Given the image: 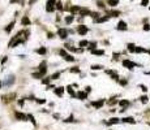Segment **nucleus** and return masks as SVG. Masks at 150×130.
<instances>
[{
  "label": "nucleus",
  "mask_w": 150,
  "mask_h": 130,
  "mask_svg": "<svg viewBox=\"0 0 150 130\" xmlns=\"http://www.w3.org/2000/svg\"><path fill=\"white\" fill-rule=\"evenodd\" d=\"M1 99H3V103H5V104L8 103V104H9V103H12L14 99H16V94L12 93V94H8V95H4Z\"/></svg>",
  "instance_id": "f257e3e1"
},
{
  "label": "nucleus",
  "mask_w": 150,
  "mask_h": 130,
  "mask_svg": "<svg viewBox=\"0 0 150 130\" xmlns=\"http://www.w3.org/2000/svg\"><path fill=\"white\" fill-rule=\"evenodd\" d=\"M56 1H58V0H48V1H47V7H46L47 12H54V9L56 8V7H55Z\"/></svg>",
  "instance_id": "f03ea898"
},
{
  "label": "nucleus",
  "mask_w": 150,
  "mask_h": 130,
  "mask_svg": "<svg viewBox=\"0 0 150 130\" xmlns=\"http://www.w3.org/2000/svg\"><path fill=\"white\" fill-rule=\"evenodd\" d=\"M58 35L61 38V39H65V38L68 37V30H65V29H59Z\"/></svg>",
  "instance_id": "7ed1b4c3"
},
{
  "label": "nucleus",
  "mask_w": 150,
  "mask_h": 130,
  "mask_svg": "<svg viewBox=\"0 0 150 130\" xmlns=\"http://www.w3.org/2000/svg\"><path fill=\"white\" fill-rule=\"evenodd\" d=\"M123 65H124L125 68H128V69H133V68L136 66V64H134L133 61H129V60H124L123 61Z\"/></svg>",
  "instance_id": "20e7f679"
},
{
  "label": "nucleus",
  "mask_w": 150,
  "mask_h": 130,
  "mask_svg": "<svg viewBox=\"0 0 150 130\" xmlns=\"http://www.w3.org/2000/svg\"><path fill=\"white\" fill-rule=\"evenodd\" d=\"M103 104H104V100H103V99H100V100H98V102H91V105L94 107V108H97V109H99Z\"/></svg>",
  "instance_id": "39448f33"
},
{
  "label": "nucleus",
  "mask_w": 150,
  "mask_h": 130,
  "mask_svg": "<svg viewBox=\"0 0 150 130\" xmlns=\"http://www.w3.org/2000/svg\"><path fill=\"white\" fill-rule=\"evenodd\" d=\"M46 66H47V63H46V61H43V63L39 65V72H40V73L46 74V72H47V68H46Z\"/></svg>",
  "instance_id": "423d86ee"
},
{
  "label": "nucleus",
  "mask_w": 150,
  "mask_h": 130,
  "mask_svg": "<svg viewBox=\"0 0 150 130\" xmlns=\"http://www.w3.org/2000/svg\"><path fill=\"white\" fill-rule=\"evenodd\" d=\"M16 117L18 118V120H22V121L28 120V114H24V113H21V112H16Z\"/></svg>",
  "instance_id": "0eeeda50"
},
{
  "label": "nucleus",
  "mask_w": 150,
  "mask_h": 130,
  "mask_svg": "<svg viewBox=\"0 0 150 130\" xmlns=\"http://www.w3.org/2000/svg\"><path fill=\"white\" fill-rule=\"evenodd\" d=\"M78 33H80L81 35H85V34L88 33V28H86L85 25H81V26H78Z\"/></svg>",
  "instance_id": "6e6552de"
},
{
  "label": "nucleus",
  "mask_w": 150,
  "mask_h": 130,
  "mask_svg": "<svg viewBox=\"0 0 150 130\" xmlns=\"http://www.w3.org/2000/svg\"><path fill=\"white\" fill-rule=\"evenodd\" d=\"M118 30H127V22L124 21H120L118 24V28H116Z\"/></svg>",
  "instance_id": "1a4fd4ad"
},
{
  "label": "nucleus",
  "mask_w": 150,
  "mask_h": 130,
  "mask_svg": "<svg viewBox=\"0 0 150 130\" xmlns=\"http://www.w3.org/2000/svg\"><path fill=\"white\" fill-rule=\"evenodd\" d=\"M55 94L58 95V96H61V95L64 94V87H61V86L56 87V89H55Z\"/></svg>",
  "instance_id": "9d476101"
},
{
  "label": "nucleus",
  "mask_w": 150,
  "mask_h": 130,
  "mask_svg": "<svg viewBox=\"0 0 150 130\" xmlns=\"http://www.w3.org/2000/svg\"><path fill=\"white\" fill-rule=\"evenodd\" d=\"M80 13H81V16L82 17H85V16H90V10L88 9V8H81V10H80Z\"/></svg>",
  "instance_id": "9b49d317"
},
{
  "label": "nucleus",
  "mask_w": 150,
  "mask_h": 130,
  "mask_svg": "<svg viewBox=\"0 0 150 130\" xmlns=\"http://www.w3.org/2000/svg\"><path fill=\"white\" fill-rule=\"evenodd\" d=\"M123 122H127V124H136L133 117H124L123 118Z\"/></svg>",
  "instance_id": "f8f14e48"
},
{
  "label": "nucleus",
  "mask_w": 150,
  "mask_h": 130,
  "mask_svg": "<svg viewBox=\"0 0 150 130\" xmlns=\"http://www.w3.org/2000/svg\"><path fill=\"white\" fill-rule=\"evenodd\" d=\"M86 96H88V93H82V91H80V93L77 94V98L80 99V100H84V99H86Z\"/></svg>",
  "instance_id": "ddd939ff"
},
{
  "label": "nucleus",
  "mask_w": 150,
  "mask_h": 130,
  "mask_svg": "<svg viewBox=\"0 0 150 130\" xmlns=\"http://www.w3.org/2000/svg\"><path fill=\"white\" fill-rule=\"evenodd\" d=\"M21 24L24 25V26H28V25H30V20H29V17H22V20H21Z\"/></svg>",
  "instance_id": "4468645a"
},
{
  "label": "nucleus",
  "mask_w": 150,
  "mask_h": 130,
  "mask_svg": "<svg viewBox=\"0 0 150 130\" xmlns=\"http://www.w3.org/2000/svg\"><path fill=\"white\" fill-rule=\"evenodd\" d=\"M91 53H94V55H99V56H102V55H104V51H103V49H91Z\"/></svg>",
  "instance_id": "2eb2a0df"
},
{
  "label": "nucleus",
  "mask_w": 150,
  "mask_h": 130,
  "mask_svg": "<svg viewBox=\"0 0 150 130\" xmlns=\"http://www.w3.org/2000/svg\"><path fill=\"white\" fill-rule=\"evenodd\" d=\"M108 16L110 17H118V16H120V12L119 10H111V12H108Z\"/></svg>",
  "instance_id": "dca6fc26"
},
{
  "label": "nucleus",
  "mask_w": 150,
  "mask_h": 130,
  "mask_svg": "<svg viewBox=\"0 0 150 130\" xmlns=\"http://www.w3.org/2000/svg\"><path fill=\"white\" fill-rule=\"evenodd\" d=\"M119 122H120V120H119V118H116V117H115V118H111L110 121H107L106 124H107V125H112V124H119Z\"/></svg>",
  "instance_id": "f3484780"
},
{
  "label": "nucleus",
  "mask_w": 150,
  "mask_h": 130,
  "mask_svg": "<svg viewBox=\"0 0 150 130\" xmlns=\"http://www.w3.org/2000/svg\"><path fill=\"white\" fill-rule=\"evenodd\" d=\"M67 91H68V94L70 95V96H77V94L74 93V91H73V89H72V87H70V86H68V87H67Z\"/></svg>",
  "instance_id": "a211bd4d"
},
{
  "label": "nucleus",
  "mask_w": 150,
  "mask_h": 130,
  "mask_svg": "<svg viewBox=\"0 0 150 130\" xmlns=\"http://www.w3.org/2000/svg\"><path fill=\"white\" fill-rule=\"evenodd\" d=\"M127 47H128V51L129 52H136V46H134L133 43H129Z\"/></svg>",
  "instance_id": "6ab92c4d"
},
{
  "label": "nucleus",
  "mask_w": 150,
  "mask_h": 130,
  "mask_svg": "<svg viewBox=\"0 0 150 130\" xmlns=\"http://www.w3.org/2000/svg\"><path fill=\"white\" fill-rule=\"evenodd\" d=\"M106 1H107L111 7H116V5L119 4V0H106Z\"/></svg>",
  "instance_id": "aec40b11"
},
{
  "label": "nucleus",
  "mask_w": 150,
  "mask_h": 130,
  "mask_svg": "<svg viewBox=\"0 0 150 130\" xmlns=\"http://www.w3.org/2000/svg\"><path fill=\"white\" fill-rule=\"evenodd\" d=\"M80 10H81V7H77V5L70 7V12L72 13H77V12H80Z\"/></svg>",
  "instance_id": "412c9836"
},
{
  "label": "nucleus",
  "mask_w": 150,
  "mask_h": 130,
  "mask_svg": "<svg viewBox=\"0 0 150 130\" xmlns=\"http://www.w3.org/2000/svg\"><path fill=\"white\" fill-rule=\"evenodd\" d=\"M13 82H14V78H13V75H10V77H9V79H5L4 85H7V86H8V85H12Z\"/></svg>",
  "instance_id": "4be33fe9"
},
{
  "label": "nucleus",
  "mask_w": 150,
  "mask_h": 130,
  "mask_svg": "<svg viewBox=\"0 0 150 130\" xmlns=\"http://www.w3.org/2000/svg\"><path fill=\"white\" fill-rule=\"evenodd\" d=\"M119 104L121 105L123 108H127V107L129 105V102H128V100H120V102H119Z\"/></svg>",
  "instance_id": "5701e85b"
},
{
  "label": "nucleus",
  "mask_w": 150,
  "mask_h": 130,
  "mask_svg": "<svg viewBox=\"0 0 150 130\" xmlns=\"http://www.w3.org/2000/svg\"><path fill=\"white\" fill-rule=\"evenodd\" d=\"M13 26H14V21L10 22V24L7 26V28H5V31H7V33H10V31H12V29H13Z\"/></svg>",
  "instance_id": "b1692460"
},
{
  "label": "nucleus",
  "mask_w": 150,
  "mask_h": 130,
  "mask_svg": "<svg viewBox=\"0 0 150 130\" xmlns=\"http://www.w3.org/2000/svg\"><path fill=\"white\" fill-rule=\"evenodd\" d=\"M65 48H67V49H69V51H72V52H78V51H80V49H77V48L72 47L70 44H65Z\"/></svg>",
  "instance_id": "393cba45"
},
{
  "label": "nucleus",
  "mask_w": 150,
  "mask_h": 130,
  "mask_svg": "<svg viewBox=\"0 0 150 130\" xmlns=\"http://www.w3.org/2000/svg\"><path fill=\"white\" fill-rule=\"evenodd\" d=\"M28 120H30V122H31L34 126H37V122L34 120V117H33V114H28Z\"/></svg>",
  "instance_id": "a878e982"
},
{
  "label": "nucleus",
  "mask_w": 150,
  "mask_h": 130,
  "mask_svg": "<svg viewBox=\"0 0 150 130\" xmlns=\"http://www.w3.org/2000/svg\"><path fill=\"white\" fill-rule=\"evenodd\" d=\"M90 68H91V70H100L103 66H102V65H91Z\"/></svg>",
  "instance_id": "bb28decb"
},
{
  "label": "nucleus",
  "mask_w": 150,
  "mask_h": 130,
  "mask_svg": "<svg viewBox=\"0 0 150 130\" xmlns=\"http://www.w3.org/2000/svg\"><path fill=\"white\" fill-rule=\"evenodd\" d=\"M31 75H33V78H42L44 74H43V73H40V72H39V73H33Z\"/></svg>",
  "instance_id": "cd10ccee"
},
{
  "label": "nucleus",
  "mask_w": 150,
  "mask_h": 130,
  "mask_svg": "<svg viewBox=\"0 0 150 130\" xmlns=\"http://www.w3.org/2000/svg\"><path fill=\"white\" fill-rule=\"evenodd\" d=\"M73 20H74V17H73V16H68V17L65 18V22H67V24L69 25L70 22H73Z\"/></svg>",
  "instance_id": "c85d7f7f"
},
{
  "label": "nucleus",
  "mask_w": 150,
  "mask_h": 130,
  "mask_svg": "<svg viewBox=\"0 0 150 130\" xmlns=\"http://www.w3.org/2000/svg\"><path fill=\"white\" fill-rule=\"evenodd\" d=\"M106 21H108V17H100L95 20V22H106Z\"/></svg>",
  "instance_id": "c756f323"
},
{
  "label": "nucleus",
  "mask_w": 150,
  "mask_h": 130,
  "mask_svg": "<svg viewBox=\"0 0 150 130\" xmlns=\"http://www.w3.org/2000/svg\"><path fill=\"white\" fill-rule=\"evenodd\" d=\"M60 77V72H56V73H54L51 75V79H58Z\"/></svg>",
  "instance_id": "7c9ffc66"
},
{
  "label": "nucleus",
  "mask_w": 150,
  "mask_h": 130,
  "mask_svg": "<svg viewBox=\"0 0 150 130\" xmlns=\"http://www.w3.org/2000/svg\"><path fill=\"white\" fill-rule=\"evenodd\" d=\"M56 9L63 10V4H61V1H56Z\"/></svg>",
  "instance_id": "2f4dec72"
},
{
  "label": "nucleus",
  "mask_w": 150,
  "mask_h": 130,
  "mask_svg": "<svg viewBox=\"0 0 150 130\" xmlns=\"http://www.w3.org/2000/svg\"><path fill=\"white\" fill-rule=\"evenodd\" d=\"M95 47H97V43L95 42H93V43H89V49L91 51V49H95Z\"/></svg>",
  "instance_id": "473e14b6"
},
{
  "label": "nucleus",
  "mask_w": 150,
  "mask_h": 130,
  "mask_svg": "<svg viewBox=\"0 0 150 130\" xmlns=\"http://www.w3.org/2000/svg\"><path fill=\"white\" fill-rule=\"evenodd\" d=\"M64 59H65V61H74V57H73V56H70V55H67V56L64 57Z\"/></svg>",
  "instance_id": "72a5a7b5"
},
{
  "label": "nucleus",
  "mask_w": 150,
  "mask_h": 130,
  "mask_svg": "<svg viewBox=\"0 0 150 130\" xmlns=\"http://www.w3.org/2000/svg\"><path fill=\"white\" fill-rule=\"evenodd\" d=\"M37 52H38V53H40V55H44V53H46V48H44V47H42V48L37 49Z\"/></svg>",
  "instance_id": "f704fd0d"
},
{
  "label": "nucleus",
  "mask_w": 150,
  "mask_h": 130,
  "mask_svg": "<svg viewBox=\"0 0 150 130\" xmlns=\"http://www.w3.org/2000/svg\"><path fill=\"white\" fill-rule=\"evenodd\" d=\"M116 103H118V100H116L115 98H111V100H108V104L110 105H114V104H116Z\"/></svg>",
  "instance_id": "c9c22d12"
},
{
  "label": "nucleus",
  "mask_w": 150,
  "mask_h": 130,
  "mask_svg": "<svg viewBox=\"0 0 150 130\" xmlns=\"http://www.w3.org/2000/svg\"><path fill=\"white\" fill-rule=\"evenodd\" d=\"M70 73H80V69H78L77 66H74V68H70Z\"/></svg>",
  "instance_id": "e433bc0d"
},
{
  "label": "nucleus",
  "mask_w": 150,
  "mask_h": 130,
  "mask_svg": "<svg viewBox=\"0 0 150 130\" xmlns=\"http://www.w3.org/2000/svg\"><path fill=\"white\" fill-rule=\"evenodd\" d=\"M90 16L94 18V20H97V18H98V16H99V13H97V12H91V13H90Z\"/></svg>",
  "instance_id": "4c0bfd02"
},
{
  "label": "nucleus",
  "mask_w": 150,
  "mask_h": 130,
  "mask_svg": "<svg viewBox=\"0 0 150 130\" xmlns=\"http://www.w3.org/2000/svg\"><path fill=\"white\" fill-rule=\"evenodd\" d=\"M88 44H89L88 40H81L80 42V47H85V46H88Z\"/></svg>",
  "instance_id": "58836bf2"
},
{
  "label": "nucleus",
  "mask_w": 150,
  "mask_h": 130,
  "mask_svg": "<svg viewBox=\"0 0 150 130\" xmlns=\"http://www.w3.org/2000/svg\"><path fill=\"white\" fill-rule=\"evenodd\" d=\"M141 102L144 103V104H145V103H148V96H146V95H144V96H141Z\"/></svg>",
  "instance_id": "ea45409f"
},
{
  "label": "nucleus",
  "mask_w": 150,
  "mask_h": 130,
  "mask_svg": "<svg viewBox=\"0 0 150 130\" xmlns=\"http://www.w3.org/2000/svg\"><path fill=\"white\" fill-rule=\"evenodd\" d=\"M120 85H121V86H125L127 85V83H128V81H127V79H120Z\"/></svg>",
  "instance_id": "a19ab883"
},
{
  "label": "nucleus",
  "mask_w": 150,
  "mask_h": 130,
  "mask_svg": "<svg viewBox=\"0 0 150 130\" xmlns=\"http://www.w3.org/2000/svg\"><path fill=\"white\" fill-rule=\"evenodd\" d=\"M65 122H73L74 120H73V116H69L68 118H67V120H64Z\"/></svg>",
  "instance_id": "79ce46f5"
},
{
  "label": "nucleus",
  "mask_w": 150,
  "mask_h": 130,
  "mask_svg": "<svg viewBox=\"0 0 150 130\" xmlns=\"http://www.w3.org/2000/svg\"><path fill=\"white\" fill-rule=\"evenodd\" d=\"M97 4H98V7H99V8H104V3L103 1H98V3H97Z\"/></svg>",
  "instance_id": "37998d69"
},
{
  "label": "nucleus",
  "mask_w": 150,
  "mask_h": 130,
  "mask_svg": "<svg viewBox=\"0 0 150 130\" xmlns=\"http://www.w3.org/2000/svg\"><path fill=\"white\" fill-rule=\"evenodd\" d=\"M148 3H149V0H142V1H141V5H142V7H146V5H148Z\"/></svg>",
  "instance_id": "c03bdc74"
},
{
  "label": "nucleus",
  "mask_w": 150,
  "mask_h": 130,
  "mask_svg": "<svg viewBox=\"0 0 150 130\" xmlns=\"http://www.w3.org/2000/svg\"><path fill=\"white\" fill-rule=\"evenodd\" d=\"M59 53H60V55H61V56H64V57L67 56V52L64 51V49H60V51H59Z\"/></svg>",
  "instance_id": "a18cd8bd"
},
{
  "label": "nucleus",
  "mask_w": 150,
  "mask_h": 130,
  "mask_svg": "<svg viewBox=\"0 0 150 130\" xmlns=\"http://www.w3.org/2000/svg\"><path fill=\"white\" fill-rule=\"evenodd\" d=\"M37 102H38L39 104H44V103H46V100H44V99H38Z\"/></svg>",
  "instance_id": "49530a36"
},
{
  "label": "nucleus",
  "mask_w": 150,
  "mask_h": 130,
  "mask_svg": "<svg viewBox=\"0 0 150 130\" xmlns=\"http://www.w3.org/2000/svg\"><path fill=\"white\" fill-rule=\"evenodd\" d=\"M140 87H141V90H142V91H145V93H146V91H148V87H146V86H144V85H141Z\"/></svg>",
  "instance_id": "de8ad7c7"
},
{
  "label": "nucleus",
  "mask_w": 150,
  "mask_h": 130,
  "mask_svg": "<svg viewBox=\"0 0 150 130\" xmlns=\"http://www.w3.org/2000/svg\"><path fill=\"white\" fill-rule=\"evenodd\" d=\"M144 30H145V31H149V30H150V25H145L144 26Z\"/></svg>",
  "instance_id": "09e8293b"
},
{
  "label": "nucleus",
  "mask_w": 150,
  "mask_h": 130,
  "mask_svg": "<svg viewBox=\"0 0 150 130\" xmlns=\"http://www.w3.org/2000/svg\"><path fill=\"white\" fill-rule=\"evenodd\" d=\"M42 82L44 83V85H47V83H50V78H46V79H43Z\"/></svg>",
  "instance_id": "8fccbe9b"
},
{
  "label": "nucleus",
  "mask_w": 150,
  "mask_h": 130,
  "mask_svg": "<svg viewBox=\"0 0 150 130\" xmlns=\"http://www.w3.org/2000/svg\"><path fill=\"white\" fill-rule=\"evenodd\" d=\"M13 3H21V0H10V4H13Z\"/></svg>",
  "instance_id": "3c124183"
},
{
  "label": "nucleus",
  "mask_w": 150,
  "mask_h": 130,
  "mask_svg": "<svg viewBox=\"0 0 150 130\" xmlns=\"http://www.w3.org/2000/svg\"><path fill=\"white\" fill-rule=\"evenodd\" d=\"M86 93H90V91H91V87H90V86H88V87H86Z\"/></svg>",
  "instance_id": "603ef678"
},
{
  "label": "nucleus",
  "mask_w": 150,
  "mask_h": 130,
  "mask_svg": "<svg viewBox=\"0 0 150 130\" xmlns=\"http://www.w3.org/2000/svg\"><path fill=\"white\" fill-rule=\"evenodd\" d=\"M35 1H37V0H30V1H29V5H33Z\"/></svg>",
  "instance_id": "864d4df0"
},
{
  "label": "nucleus",
  "mask_w": 150,
  "mask_h": 130,
  "mask_svg": "<svg viewBox=\"0 0 150 130\" xmlns=\"http://www.w3.org/2000/svg\"><path fill=\"white\" fill-rule=\"evenodd\" d=\"M47 37H48V38H54V34H52V33H48Z\"/></svg>",
  "instance_id": "5fc2aeb1"
},
{
  "label": "nucleus",
  "mask_w": 150,
  "mask_h": 130,
  "mask_svg": "<svg viewBox=\"0 0 150 130\" xmlns=\"http://www.w3.org/2000/svg\"><path fill=\"white\" fill-rule=\"evenodd\" d=\"M0 87H1V82H0Z\"/></svg>",
  "instance_id": "6e6d98bb"
}]
</instances>
